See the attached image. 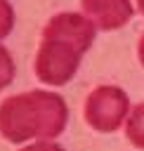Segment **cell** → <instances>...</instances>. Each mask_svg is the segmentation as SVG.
<instances>
[{
  "instance_id": "1",
  "label": "cell",
  "mask_w": 144,
  "mask_h": 151,
  "mask_svg": "<svg viewBox=\"0 0 144 151\" xmlns=\"http://www.w3.org/2000/svg\"><path fill=\"white\" fill-rule=\"evenodd\" d=\"M94 40V24L87 17L64 12L50 19L35 57V76L47 85H64L73 78L83 54Z\"/></svg>"
},
{
  "instance_id": "2",
  "label": "cell",
  "mask_w": 144,
  "mask_h": 151,
  "mask_svg": "<svg viewBox=\"0 0 144 151\" xmlns=\"http://www.w3.org/2000/svg\"><path fill=\"white\" fill-rule=\"evenodd\" d=\"M68 118V109L59 94L52 92H24L7 97L0 104V134L9 142L52 139Z\"/></svg>"
},
{
  "instance_id": "3",
  "label": "cell",
  "mask_w": 144,
  "mask_h": 151,
  "mask_svg": "<svg viewBox=\"0 0 144 151\" xmlns=\"http://www.w3.org/2000/svg\"><path fill=\"white\" fill-rule=\"evenodd\" d=\"M130 101L120 87L102 85L90 92L85 101V120L97 132H113L127 116Z\"/></svg>"
},
{
  "instance_id": "4",
  "label": "cell",
  "mask_w": 144,
  "mask_h": 151,
  "mask_svg": "<svg viewBox=\"0 0 144 151\" xmlns=\"http://www.w3.org/2000/svg\"><path fill=\"white\" fill-rule=\"evenodd\" d=\"M83 9L87 19L94 24V28L102 31H113L125 26L135 12L130 0H83Z\"/></svg>"
},
{
  "instance_id": "5",
  "label": "cell",
  "mask_w": 144,
  "mask_h": 151,
  "mask_svg": "<svg viewBox=\"0 0 144 151\" xmlns=\"http://www.w3.org/2000/svg\"><path fill=\"white\" fill-rule=\"evenodd\" d=\"M127 139L137 146V149H144V104H137L135 111L130 113L127 118Z\"/></svg>"
},
{
  "instance_id": "6",
  "label": "cell",
  "mask_w": 144,
  "mask_h": 151,
  "mask_svg": "<svg viewBox=\"0 0 144 151\" xmlns=\"http://www.w3.org/2000/svg\"><path fill=\"white\" fill-rule=\"evenodd\" d=\"M12 78H14V61H12L9 52L0 45V90L7 87L12 83Z\"/></svg>"
},
{
  "instance_id": "7",
  "label": "cell",
  "mask_w": 144,
  "mask_h": 151,
  "mask_svg": "<svg viewBox=\"0 0 144 151\" xmlns=\"http://www.w3.org/2000/svg\"><path fill=\"white\" fill-rule=\"evenodd\" d=\"M12 24H14V12L7 0H0V38H5L12 31Z\"/></svg>"
},
{
  "instance_id": "8",
  "label": "cell",
  "mask_w": 144,
  "mask_h": 151,
  "mask_svg": "<svg viewBox=\"0 0 144 151\" xmlns=\"http://www.w3.org/2000/svg\"><path fill=\"white\" fill-rule=\"evenodd\" d=\"M21 151H64V149L57 146V144H50V142H38V144H31V146H26Z\"/></svg>"
},
{
  "instance_id": "9",
  "label": "cell",
  "mask_w": 144,
  "mask_h": 151,
  "mask_svg": "<svg viewBox=\"0 0 144 151\" xmlns=\"http://www.w3.org/2000/svg\"><path fill=\"white\" fill-rule=\"evenodd\" d=\"M137 52H139V61H142V66H144V35H142V40H139V47H137Z\"/></svg>"
},
{
  "instance_id": "10",
  "label": "cell",
  "mask_w": 144,
  "mask_h": 151,
  "mask_svg": "<svg viewBox=\"0 0 144 151\" xmlns=\"http://www.w3.org/2000/svg\"><path fill=\"white\" fill-rule=\"evenodd\" d=\"M137 7H139V12L144 14V0H137Z\"/></svg>"
}]
</instances>
